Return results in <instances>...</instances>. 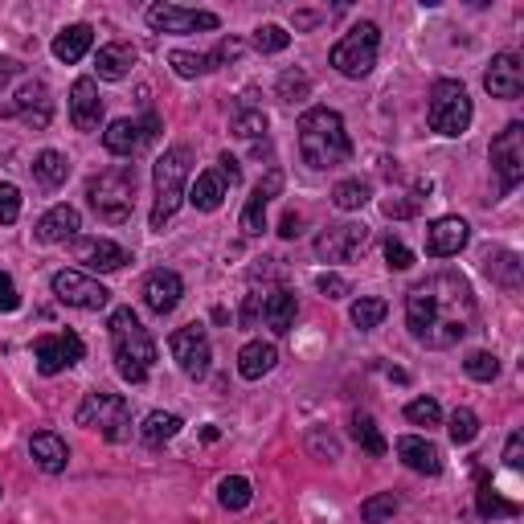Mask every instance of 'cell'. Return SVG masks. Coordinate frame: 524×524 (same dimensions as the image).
I'll return each instance as SVG.
<instances>
[{
	"mask_svg": "<svg viewBox=\"0 0 524 524\" xmlns=\"http://www.w3.org/2000/svg\"><path fill=\"white\" fill-rule=\"evenodd\" d=\"M463 369H467L471 381H496L500 377V357L496 353H471L463 361Z\"/></svg>",
	"mask_w": 524,
	"mask_h": 524,
	"instance_id": "cell-43",
	"label": "cell"
},
{
	"mask_svg": "<svg viewBox=\"0 0 524 524\" xmlns=\"http://www.w3.org/2000/svg\"><path fill=\"white\" fill-rule=\"evenodd\" d=\"M381 209H385V217H410L418 205H414V201H385Z\"/></svg>",
	"mask_w": 524,
	"mask_h": 524,
	"instance_id": "cell-56",
	"label": "cell"
},
{
	"mask_svg": "<svg viewBox=\"0 0 524 524\" xmlns=\"http://www.w3.org/2000/svg\"><path fill=\"white\" fill-rule=\"evenodd\" d=\"M299 226H303V217H299V213H283L279 234H283V238H299Z\"/></svg>",
	"mask_w": 524,
	"mask_h": 524,
	"instance_id": "cell-55",
	"label": "cell"
},
{
	"mask_svg": "<svg viewBox=\"0 0 524 524\" xmlns=\"http://www.w3.org/2000/svg\"><path fill=\"white\" fill-rule=\"evenodd\" d=\"M111 332V357H115V373L131 385H144L152 365H156V344L148 336V328L140 324V316L131 308H115L107 320Z\"/></svg>",
	"mask_w": 524,
	"mask_h": 524,
	"instance_id": "cell-3",
	"label": "cell"
},
{
	"mask_svg": "<svg viewBox=\"0 0 524 524\" xmlns=\"http://www.w3.org/2000/svg\"><path fill=\"white\" fill-rule=\"evenodd\" d=\"M17 74H21V62H17V58H0V86H9Z\"/></svg>",
	"mask_w": 524,
	"mask_h": 524,
	"instance_id": "cell-57",
	"label": "cell"
},
{
	"mask_svg": "<svg viewBox=\"0 0 524 524\" xmlns=\"http://www.w3.org/2000/svg\"><path fill=\"white\" fill-rule=\"evenodd\" d=\"M136 62H140L136 46H127V41H107V46L99 50V58H95V70L107 82H123L131 70H136Z\"/></svg>",
	"mask_w": 524,
	"mask_h": 524,
	"instance_id": "cell-27",
	"label": "cell"
},
{
	"mask_svg": "<svg viewBox=\"0 0 524 524\" xmlns=\"http://www.w3.org/2000/svg\"><path fill=\"white\" fill-rule=\"evenodd\" d=\"M50 287H54V295L66 303V308H78V312H103L111 303V291L99 279H91L86 271H58Z\"/></svg>",
	"mask_w": 524,
	"mask_h": 524,
	"instance_id": "cell-10",
	"label": "cell"
},
{
	"mask_svg": "<svg viewBox=\"0 0 524 524\" xmlns=\"http://www.w3.org/2000/svg\"><path fill=\"white\" fill-rule=\"evenodd\" d=\"M21 308V295H17V283L0 271V312H17Z\"/></svg>",
	"mask_w": 524,
	"mask_h": 524,
	"instance_id": "cell-53",
	"label": "cell"
},
{
	"mask_svg": "<svg viewBox=\"0 0 524 524\" xmlns=\"http://www.w3.org/2000/svg\"><path fill=\"white\" fill-rule=\"evenodd\" d=\"M279 193H283V172L271 168L267 177L254 185V193L246 197V205H242V234H246V238H258L262 230H267V205H271Z\"/></svg>",
	"mask_w": 524,
	"mask_h": 524,
	"instance_id": "cell-17",
	"label": "cell"
},
{
	"mask_svg": "<svg viewBox=\"0 0 524 524\" xmlns=\"http://www.w3.org/2000/svg\"><path fill=\"white\" fill-rule=\"evenodd\" d=\"M168 66L177 70L181 78H197V74H209V62H205V54H189V50H172V54H168Z\"/></svg>",
	"mask_w": 524,
	"mask_h": 524,
	"instance_id": "cell-45",
	"label": "cell"
},
{
	"mask_svg": "<svg viewBox=\"0 0 524 524\" xmlns=\"http://www.w3.org/2000/svg\"><path fill=\"white\" fill-rule=\"evenodd\" d=\"M168 348H172V357H177V365H181L185 377L201 381V377L209 373L213 348H209V336H205L201 324H185V328H177V332H172V340H168Z\"/></svg>",
	"mask_w": 524,
	"mask_h": 524,
	"instance_id": "cell-12",
	"label": "cell"
},
{
	"mask_svg": "<svg viewBox=\"0 0 524 524\" xmlns=\"http://www.w3.org/2000/svg\"><path fill=\"white\" fill-rule=\"evenodd\" d=\"M189 164H193V152L185 144L168 148L156 164H152V185H156V201H152V230H164L172 217H177L181 201H185V189H189Z\"/></svg>",
	"mask_w": 524,
	"mask_h": 524,
	"instance_id": "cell-4",
	"label": "cell"
},
{
	"mask_svg": "<svg viewBox=\"0 0 524 524\" xmlns=\"http://www.w3.org/2000/svg\"><path fill=\"white\" fill-rule=\"evenodd\" d=\"M230 127L238 140H267V115H262V107H238Z\"/></svg>",
	"mask_w": 524,
	"mask_h": 524,
	"instance_id": "cell-35",
	"label": "cell"
},
{
	"mask_svg": "<svg viewBox=\"0 0 524 524\" xmlns=\"http://www.w3.org/2000/svg\"><path fill=\"white\" fill-rule=\"evenodd\" d=\"M86 353V344L78 332H46V336H37L33 340V357H37V369L54 377V373H66L82 361Z\"/></svg>",
	"mask_w": 524,
	"mask_h": 524,
	"instance_id": "cell-11",
	"label": "cell"
},
{
	"mask_svg": "<svg viewBox=\"0 0 524 524\" xmlns=\"http://www.w3.org/2000/svg\"><path fill=\"white\" fill-rule=\"evenodd\" d=\"M0 115H5V119H21V123H25V127H33V131L50 127V119H54V103H50L46 82H37V78L21 82L17 99H13L9 107H0Z\"/></svg>",
	"mask_w": 524,
	"mask_h": 524,
	"instance_id": "cell-13",
	"label": "cell"
},
{
	"mask_svg": "<svg viewBox=\"0 0 524 524\" xmlns=\"http://www.w3.org/2000/svg\"><path fill=\"white\" fill-rule=\"evenodd\" d=\"M316 287H320V295H328V299H344L348 291H353V287H348V279H340V275H332V271H324V275L316 279Z\"/></svg>",
	"mask_w": 524,
	"mask_h": 524,
	"instance_id": "cell-52",
	"label": "cell"
},
{
	"mask_svg": "<svg viewBox=\"0 0 524 524\" xmlns=\"http://www.w3.org/2000/svg\"><path fill=\"white\" fill-rule=\"evenodd\" d=\"M148 25L156 33H197V29H217V13L205 9H181V5H152L148 9Z\"/></svg>",
	"mask_w": 524,
	"mask_h": 524,
	"instance_id": "cell-16",
	"label": "cell"
},
{
	"mask_svg": "<svg viewBox=\"0 0 524 524\" xmlns=\"http://www.w3.org/2000/svg\"><path fill=\"white\" fill-rule=\"evenodd\" d=\"M82 262H86L91 271L111 275V271H123V267H127L131 254H127L119 242H111V238H86V242H82Z\"/></svg>",
	"mask_w": 524,
	"mask_h": 524,
	"instance_id": "cell-28",
	"label": "cell"
},
{
	"mask_svg": "<svg viewBox=\"0 0 524 524\" xmlns=\"http://www.w3.org/2000/svg\"><path fill=\"white\" fill-rule=\"evenodd\" d=\"M275 361H279V348L271 340H250V344H242V353H238V373L246 381H262L275 369Z\"/></svg>",
	"mask_w": 524,
	"mask_h": 524,
	"instance_id": "cell-29",
	"label": "cell"
},
{
	"mask_svg": "<svg viewBox=\"0 0 524 524\" xmlns=\"http://www.w3.org/2000/svg\"><path fill=\"white\" fill-rule=\"evenodd\" d=\"M91 46H95V29L91 25H70V29H62L54 37V58L74 66V62L86 58V50H91Z\"/></svg>",
	"mask_w": 524,
	"mask_h": 524,
	"instance_id": "cell-30",
	"label": "cell"
},
{
	"mask_svg": "<svg viewBox=\"0 0 524 524\" xmlns=\"http://www.w3.org/2000/svg\"><path fill=\"white\" fill-rule=\"evenodd\" d=\"M385 299H373V295H361L357 303H353V324L361 328V332H373L381 320H385Z\"/></svg>",
	"mask_w": 524,
	"mask_h": 524,
	"instance_id": "cell-39",
	"label": "cell"
},
{
	"mask_svg": "<svg viewBox=\"0 0 524 524\" xmlns=\"http://www.w3.org/2000/svg\"><path fill=\"white\" fill-rule=\"evenodd\" d=\"M258 316H262V295H246V303H242V328H254Z\"/></svg>",
	"mask_w": 524,
	"mask_h": 524,
	"instance_id": "cell-54",
	"label": "cell"
},
{
	"mask_svg": "<svg viewBox=\"0 0 524 524\" xmlns=\"http://www.w3.org/2000/svg\"><path fill=\"white\" fill-rule=\"evenodd\" d=\"M177 430H181V418L177 414H164V410H152L140 426V439L144 447H164L168 439H177Z\"/></svg>",
	"mask_w": 524,
	"mask_h": 524,
	"instance_id": "cell-31",
	"label": "cell"
},
{
	"mask_svg": "<svg viewBox=\"0 0 524 524\" xmlns=\"http://www.w3.org/2000/svg\"><path fill=\"white\" fill-rule=\"evenodd\" d=\"M320 25V13H295V29H312Z\"/></svg>",
	"mask_w": 524,
	"mask_h": 524,
	"instance_id": "cell-58",
	"label": "cell"
},
{
	"mask_svg": "<svg viewBox=\"0 0 524 524\" xmlns=\"http://www.w3.org/2000/svg\"><path fill=\"white\" fill-rule=\"evenodd\" d=\"M308 451H312L316 459H324V463H336V459H340V443L332 439V434H324L320 426L308 434Z\"/></svg>",
	"mask_w": 524,
	"mask_h": 524,
	"instance_id": "cell-48",
	"label": "cell"
},
{
	"mask_svg": "<svg viewBox=\"0 0 524 524\" xmlns=\"http://www.w3.org/2000/svg\"><path fill=\"white\" fill-rule=\"evenodd\" d=\"M74 422L86 426V430H99L107 443H127L131 439V402L123 393L91 389L82 398V406L74 410Z\"/></svg>",
	"mask_w": 524,
	"mask_h": 524,
	"instance_id": "cell-6",
	"label": "cell"
},
{
	"mask_svg": "<svg viewBox=\"0 0 524 524\" xmlns=\"http://www.w3.org/2000/svg\"><path fill=\"white\" fill-rule=\"evenodd\" d=\"M475 508H479V516H484V520H492V516H516V512H520V504L504 500V496L492 488V479H479V496H475Z\"/></svg>",
	"mask_w": 524,
	"mask_h": 524,
	"instance_id": "cell-34",
	"label": "cell"
},
{
	"mask_svg": "<svg viewBox=\"0 0 524 524\" xmlns=\"http://www.w3.org/2000/svg\"><path fill=\"white\" fill-rule=\"evenodd\" d=\"M160 136V119L156 115H144V123L136 119H115L107 131H103V144L111 156H136L144 144H152Z\"/></svg>",
	"mask_w": 524,
	"mask_h": 524,
	"instance_id": "cell-14",
	"label": "cell"
},
{
	"mask_svg": "<svg viewBox=\"0 0 524 524\" xmlns=\"http://www.w3.org/2000/svg\"><path fill=\"white\" fill-rule=\"evenodd\" d=\"M295 312H299V303H295V291L287 287H275L262 295V320H267V328L275 336H287L295 328Z\"/></svg>",
	"mask_w": 524,
	"mask_h": 524,
	"instance_id": "cell-26",
	"label": "cell"
},
{
	"mask_svg": "<svg viewBox=\"0 0 524 524\" xmlns=\"http://www.w3.org/2000/svg\"><path fill=\"white\" fill-rule=\"evenodd\" d=\"M479 324L475 291L459 271H434L406 295V328L426 348H455Z\"/></svg>",
	"mask_w": 524,
	"mask_h": 524,
	"instance_id": "cell-1",
	"label": "cell"
},
{
	"mask_svg": "<svg viewBox=\"0 0 524 524\" xmlns=\"http://www.w3.org/2000/svg\"><path fill=\"white\" fill-rule=\"evenodd\" d=\"M369 242V226L361 222H340V226H328L320 238H316V258L324 262H344V258H353L357 250H365Z\"/></svg>",
	"mask_w": 524,
	"mask_h": 524,
	"instance_id": "cell-15",
	"label": "cell"
},
{
	"mask_svg": "<svg viewBox=\"0 0 524 524\" xmlns=\"http://www.w3.org/2000/svg\"><path fill=\"white\" fill-rule=\"evenodd\" d=\"M475 434H479V418H475L467 406H459V410L451 414V443H455V447H467Z\"/></svg>",
	"mask_w": 524,
	"mask_h": 524,
	"instance_id": "cell-44",
	"label": "cell"
},
{
	"mask_svg": "<svg viewBox=\"0 0 524 524\" xmlns=\"http://www.w3.org/2000/svg\"><path fill=\"white\" fill-rule=\"evenodd\" d=\"M353 439H357V443H361L369 455H385V451H389V443L381 439L377 422H373L365 410H357V414H353Z\"/></svg>",
	"mask_w": 524,
	"mask_h": 524,
	"instance_id": "cell-38",
	"label": "cell"
},
{
	"mask_svg": "<svg viewBox=\"0 0 524 524\" xmlns=\"http://www.w3.org/2000/svg\"><path fill=\"white\" fill-rule=\"evenodd\" d=\"M181 295H185V279L177 271H168V267H160V271H152L144 279V303L156 316H168L181 303Z\"/></svg>",
	"mask_w": 524,
	"mask_h": 524,
	"instance_id": "cell-20",
	"label": "cell"
},
{
	"mask_svg": "<svg viewBox=\"0 0 524 524\" xmlns=\"http://www.w3.org/2000/svg\"><path fill=\"white\" fill-rule=\"evenodd\" d=\"M299 156H303V164H312L316 172L348 164L353 144H348L344 119L332 107H312V111L299 115Z\"/></svg>",
	"mask_w": 524,
	"mask_h": 524,
	"instance_id": "cell-2",
	"label": "cell"
},
{
	"mask_svg": "<svg viewBox=\"0 0 524 524\" xmlns=\"http://www.w3.org/2000/svg\"><path fill=\"white\" fill-rule=\"evenodd\" d=\"M234 185H230V177L222 168H205L201 177L193 181V189L185 193L189 201H193V209H201V213H213V209H222V201H226V193H230Z\"/></svg>",
	"mask_w": 524,
	"mask_h": 524,
	"instance_id": "cell-24",
	"label": "cell"
},
{
	"mask_svg": "<svg viewBox=\"0 0 524 524\" xmlns=\"http://www.w3.org/2000/svg\"><path fill=\"white\" fill-rule=\"evenodd\" d=\"M33 177L46 185V189H58V185H66V177H70V160H66L62 152L46 148V152L33 160Z\"/></svg>",
	"mask_w": 524,
	"mask_h": 524,
	"instance_id": "cell-32",
	"label": "cell"
},
{
	"mask_svg": "<svg viewBox=\"0 0 524 524\" xmlns=\"http://www.w3.org/2000/svg\"><path fill=\"white\" fill-rule=\"evenodd\" d=\"M17 217H21V189L9 185V181H0V222L13 226Z\"/></svg>",
	"mask_w": 524,
	"mask_h": 524,
	"instance_id": "cell-47",
	"label": "cell"
},
{
	"mask_svg": "<svg viewBox=\"0 0 524 524\" xmlns=\"http://www.w3.org/2000/svg\"><path fill=\"white\" fill-rule=\"evenodd\" d=\"M393 512H398V496H393V492H377V496H369L361 504V520H369V524H381Z\"/></svg>",
	"mask_w": 524,
	"mask_h": 524,
	"instance_id": "cell-42",
	"label": "cell"
},
{
	"mask_svg": "<svg viewBox=\"0 0 524 524\" xmlns=\"http://www.w3.org/2000/svg\"><path fill=\"white\" fill-rule=\"evenodd\" d=\"M398 459L418 471V475H439L443 471V451L434 447L430 439H422V434H402L398 439Z\"/></svg>",
	"mask_w": 524,
	"mask_h": 524,
	"instance_id": "cell-23",
	"label": "cell"
},
{
	"mask_svg": "<svg viewBox=\"0 0 524 524\" xmlns=\"http://www.w3.org/2000/svg\"><path fill=\"white\" fill-rule=\"evenodd\" d=\"M484 86H488V95L492 99H520L524 95V66L516 54H496L488 74H484Z\"/></svg>",
	"mask_w": 524,
	"mask_h": 524,
	"instance_id": "cell-18",
	"label": "cell"
},
{
	"mask_svg": "<svg viewBox=\"0 0 524 524\" xmlns=\"http://www.w3.org/2000/svg\"><path fill=\"white\" fill-rule=\"evenodd\" d=\"M217 500H222V508H230V512L250 508V500H254L250 479H246V475H226L222 484H217Z\"/></svg>",
	"mask_w": 524,
	"mask_h": 524,
	"instance_id": "cell-33",
	"label": "cell"
},
{
	"mask_svg": "<svg viewBox=\"0 0 524 524\" xmlns=\"http://www.w3.org/2000/svg\"><path fill=\"white\" fill-rule=\"evenodd\" d=\"M471 99H467V86L455 82V78H439L430 86V107H426V119L439 136H463L471 127Z\"/></svg>",
	"mask_w": 524,
	"mask_h": 524,
	"instance_id": "cell-7",
	"label": "cell"
},
{
	"mask_svg": "<svg viewBox=\"0 0 524 524\" xmlns=\"http://www.w3.org/2000/svg\"><path fill=\"white\" fill-rule=\"evenodd\" d=\"M492 168L500 177V193H512L524 181V123H508L492 140Z\"/></svg>",
	"mask_w": 524,
	"mask_h": 524,
	"instance_id": "cell-9",
	"label": "cell"
},
{
	"mask_svg": "<svg viewBox=\"0 0 524 524\" xmlns=\"http://www.w3.org/2000/svg\"><path fill=\"white\" fill-rule=\"evenodd\" d=\"M70 123L78 131H99V123H103V99H99L95 78H78L70 86Z\"/></svg>",
	"mask_w": 524,
	"mask_h": 524,
	"instance_id": "cell-19",
	"label": "cell"
},
{
	"mask_svg": "<svg viewBox=\"0 0 524 524\" xmlns=\"http://www.w3.org/2000/svg\"><path fill=\"white\" fill-rule=\"evenodd\" d=\"M406 418H410L414 426H439V422H443V410H439V402H434V398H414V402L406 406Z\"/></svg>",
	"mask_w": 524,
	"mask_h": 524,
	"instance_id": "cell-46",
	"label": "cell"
},
{
	"mask_svg": "<svg viewBox=\"0 0 524 524\" xmlns=\"http://www.w3.org/2000/svg\"><path fill=\"white\" fill-rule=\"evenodd\" d=\"M385 262H389V271H410L414 267V250L398 238H389L385 242Z\"/></svg>",
	"mask_w": 524,
	"mask_h": 524,
	"instance_id": "cell-49",
	"label": "cell"
},
{
	"mask_svg": "<svg viewBox=\"0 0 524 524\" xmlns=\"http://www.w3.org/2000/svg\"><path fill=\"white\" fill-rule=\"evenodd\" d=\"M504 467H508V471H520V467H524V434H520V430H512V434H508Z\"/></svg>",
	"mask_w": 524,
	"mask_h": 524,
	"instance_id": "cell-51",
	"label": "cell"
},
{
	"mask_svg": "<svg viewBox=\"0 0 524 524\" xmlns=\"http://www.w3.org/2000/svg\"><path fill=\"white\" fill-rule=\"evenodd\" d=\"M287 46H291V33L283 25H258L254 29V50L258 54H279Z\"/></svg>",
	"mask_w": 524,
	"mask_h": 524,
	"instance_id": "cell-41",
	"label": "cell"
},
{
	"mask_svg": "<svg viewBox=\"0 0 524 524\" xmlns=\"http://www.w3.org/2000/svg\"><path fill=\"white\" fill-rule=\"evenodd\" d=\"M369 197H373L369 181H340V185L332 189V205H336V209H344V213L365 209V205H369Z\"/></svg>",
	"mask_w": 524,
	"mask_h": 524,
	"instance_id": "cell-36",
	"label": "cell"
},
{
	"mask_svg": "<svg viewBox=\"0 0 524 524\" xmlns=\"http://www.w3.org/2000/svg\"><path fill=\"white\" fill-rule=\"evenodd\" d=\"M484 267H488V275H492L496 283H504V287H516V283H520V258H516L512 250H496V254H488V258H484Z\"/></svg>",
	"mask_w": 524,
	"mask_h": 524,
	"instance_id": "cell-37",
	"label": "cell"
},
{
	"mask_svg": "<svg viewBox=\"0 0 524 524\" xmlns=\"http://www.w3.org/2000/svg\"><path fill=\"white\" fill-rule=\"evenodd\" d=\"M377 46H381V29L373 25V21H361V25H353L348 29L336 46H332V54H328V62L336 66V74H344V78H365V74H373V66H377Z\"/></svg>",
	"mask_w": 524,
	"mask_h": 524,
	"instance_id": "cell-8",
	"label": "cell"
},
{
	"mask_svg": "<svg viewBox=\"0 0 524 524\" xmlns=\"http://www.w3.org/2000/svg\"><path fill=\"white\" fill-rule=\"evenodd\" d=\"M136 181H140L136 164H111V168H103L99 177H91V185H86L91 209L103 217V222L123 226L127 217H131V209H136Z\"/></svg>",
	"mask_w": 524,
	"mask_h": 524,
	"instance_id": "cell-5",
	"label": "cell"
},
{
	"mask_svg": "<svg viewBox=\"0 0 524 524\" xmlns=\"http://www.w3.org/2000/svg\"><path fill=\"white\" fill-rule=\"evenodd\" d=\"M471 238V226L463 222V217H439V222L426 226V254L430 258H451L467 246Z\"/></svg>",
	"mask_w": 524,
	"mask_h": 524,
	"instance_id": "cell-21",
	"label": "cell"
},
{
	"mask_svg": "<svg viewBox=\"0 0 524 524\" xmlns=\"http://www.w3.org/2000/svg\"><path fill=\"white\" fill-rule=\"evenodd\" d=\"M308 95H312V78L303 70H283L279 74V99L283 103H303Z\"/></svg>",
	"mask_w": 524,
	"mask_h": 524,
	"instance_id": "cell-40",
	"label": "cell"
},
{
	"mask_svg": "<svg viewBox=\"0 0 524 524\" xmlns=\"http://www.w3.org/2000/svg\"><path fill=\"white\" fill-rule=\"evenodd\" d=\"M78 230H82V217H78V209H74V205H54V209L37 222L33 238H37V242H46V246H58V242L78 238Z\"/></svg>",
	"mask_w": 524,
	"mask_h": 524,
	"instance_id": "cell-22",
	"label": "cell"
},
{
	"mask_svg": "<svg viewBox=\"0 0 524 524\" xmlns=\"http://www.w3.org/2000/svg\"><path fill=\"white\" fill-rule=\"evenodd\" d=\"M242 41L238 37H226V41H217V50L213 54H205V62H209V70H217L222 62H234V58H242Z\"/></svg>",
	"mask_w": 524,
	"mask_h": 524,
	"instance_id": "cell-50",
	"label": "cell"
},
{
	"mask_svg": "<svg viewBox=\"0 0 524 524\" xmlns=\"http://www.w3.org/2000/svg\"><path fill=\"white\" fill-rule=\"evenodd\" d=\"M29 455L46 475H62L66 463H70V447H66V439H58L54 430H37L29 439Z\"/></svg>",
	"mask_w": 524,
	"mask_h": 524,
	"instance_id": "cell-25",
	"label": "cell"
}]
</instances>
